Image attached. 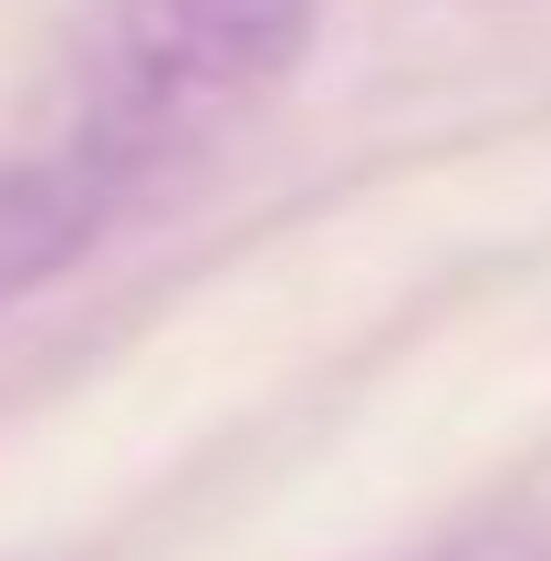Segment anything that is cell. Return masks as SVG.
I'll return each mask as SVG.
<instances>
[{
  "label": "cell",
  "mask_w": 551,
  "mask_h": 561,
  "mask_svg": "<svg viewBox=\"0 0 551 561\" xmlns=\"http://www.w3.org/2000/svg\"><path fill=\"white\" fill-rule=\"evenodd\" d=\"M312 11L323 0H104L73 136L115 157L125 178H146L208 115H229L240 94H271L302 62Z\"/></svg>",
  "instance_id": "6da1fadb"
},
{
  "label": "cell",
  "mask_w": 551,
  "mask_h": 561,
  "mask_svg": "<svg viewBox=\"0 0 551 561\" xmlns=\"http://www.w3.org/2000/svg\"><path fill=\"white\" fill-rule=\"evenodd\" d=\"M448 561H551V541H531V530H479V541H458Z\"/></svg>",
  "instance_id": "3957f363"
},
{
  "label": "cell",
  "mask_w": 551,
  "mask_h": 561,
  "mask_svg": "<svg viewBox=\"0 0 551 561\" xmlns=\"http://www.w3.org/2000/svg\"><path fill=\"white\" fill-rule=\"evenodd\" d=\"M125 187L136 178H125L115 157H94L73 125H53L42 146L0 157V301H21V291L73 271L83 250L115 229Z\"/></svg>",
  "instance_id": "7a4b0ae2"
}]
</instances>
